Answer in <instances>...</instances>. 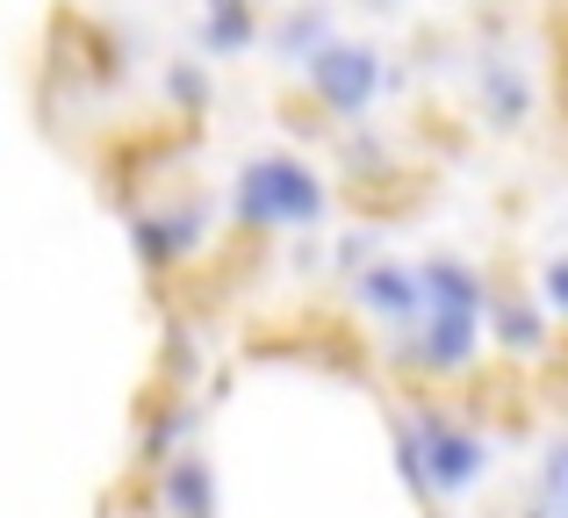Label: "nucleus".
Here are the masks:
<instances>
[{
    "mask_svg": "<svg viewBox=\"0 0 568 518\" xmlns=\"http://www.w3.org/2000/svg\"><path fill=\"white\" fill-rule=\"evenodd\" d=\"M231 216L245 231H310L324 216V187L303 159H252L231 187Z\"/></svg>",
    "mask_w": 568,
    "mask_h": 518,
    "instance_id": "f257e3e1",
    "label": "nucleus"
},
{
    "mask_svg": "<svg viewBox=\"0 0 568 518\" xmlns=\"http://www.w3.org/2000/svg\"><path fill=\"white\" fill-rule=\"evenodd\" d=\"M475 332H483V303H432L425 332L396 338V360L425 375H460L475 360Z\"/></svg>",
    "mask_w": 568,
    "mask_h": 518,
    "instance_id": "f03ea898",
    "label": "nucleus"
},
{
    "mask_svg": "<svg viewBox=\"0 0 568 518\" xmlns=\"http://www.w3.org/2000/svg\"><path fill=\"white\" fill-rule=\"evenodd\" d=\"M303 72H310V87H317V101L332 115H346V123L367 115V101H375V87H382V58L367 51V43H338V37L324 43Z\"/></svg>",
    "mask_w": 568,
    "mask_h": 518,
    "instance_id": "7ed1b4c3",
    "label": "nucleus"
},
{
    "mask_svg": "<svg viewBox=\"0 0 568 518\" xmlns=\"http://www.w3.org/2000/svg\"><path fill=\"white\" fill-rule=\"evenodd\" d=\"M417 433H425V461H432V505H439V497H460L489 468L483 439L460 433L446 410H417Z\"/></svg>",
    "mask_w": 568,
    "mask_h": 518,
    "instance_id": "20e7f679",
    "label": "nucleus"
},
{
    "mask_svg": "<svg viewBox=\"0 0 568 518\" xmlns=\"http://www.w3.org/2000/svg\"><path fill=\"white\" fill-rule=\"evenodd\" d=\"M353 303L388 317V324H410L417 309H425V266H396V260L361 266V274H353Z\"/></svg>",
    "mask_w": 568,
    "mask_h": 518,
    "instance_id": "39448f33",
    "label": "nucleus"
},
{
    "mask_svg": "<svg viewBox=\"0 0 568 518\" xmlns=\"http://www.w3.org/2000/svg\"><path fill=\"white\" fill-rule=\"evenodd\" d=\"M202 224H209V210L138 216V224H130V245H138V260H144V266H173V260H187L194 245H202Z\"/></svg>",
    "mask_w": 568,
    "mask_h": 518,
    "instance_id": "423d86ee",
    "label": "nucleus"
},
{
    "mask_svg": "<svg viewBox=\"0 0 568 518\" xmlns=\"http://www.w3.org/2000/svg\"><path fill=\"white\" fill-rule=\"evenodd\" d=\"M483 109H489V123H497V130H518V123L532 115V87H526V72H518L511 58H497V51L483 58Z\"/></svg>",
    "mask_w": 568,
    "mask_h": 518,
    "instance_id": "0eeeda50",
    "label": "nucleus"
},
{
    "mask_svg": "<svg viewBox=\"0 0 568 518\" xmlns=\"http://www.w3.org/2000/svg\"><path fill=\"white\" fill-rule=\"evenodd\" d=\"M159 505H166V511H187V518L216 511V476H209V461L173 454V461H166V483H159Z\"/></svg>",
    "mask_w": 568,
    "mask_h": 518,
    "instance_id": "6e6552de",
    "label": "nucleus"
},
{
    "mask_svg": "<svg viewBox=\"0 0 568 518\" xmlns=\"http://www.w3.org/2000/svg\"><path fill=\"white\" fill-rule=\"evenodd\" d=\"M324 43H332V8H324V0H310V8H295L288 22L274 29V51L288 58V65H310V58H317Z\"/></svg>",
    "mask_w": 568,
    "mask_h": 518,
    "instance_id": "1a4fd4ad",
    "label": "nucleus"
},
{
    "mask_svg": "<svg viewBox=\"0 0 568 518\" xmlns=\"http://www.w3.org/2000/svg\"><path fill=\"white\" fill-rule=\"evenodd\" d=\"M252 37H260V22H252V0H209V22H202V51H209V58H237Z\"/></svg>",
    "mask_w": 568,
    "mask_h": 518,
    "instance_id": "9d476101",
    "label": "nucleus"
},
{
    "mask_svg": "<svg viewBox=\"0 0 568 518\" xmlns=\"http://www.w3.org/2000/svg\"><path fill=\"white\" fill-rule=\"evenodd\" d=\"M489 324H497V346H511V353H532V346L547 338V317H540L532 303H518V295L489 309Z\"/></svg>",
    "mask_w": 568,
    "mask_h": 518,
    "instance_id": "9b49d317",
    "label": "nucleus"
},
{
    "mask_svg": "<svg viewBox=\"0 0 568 518\" xmlns=\"http://www.w3.org/2000/svg\"><path fill=\"white\" fill-rule=\"evenodd\" d=\"M187 433H194V410H173V404H166L152 425H144V447H138V454H144V468H166V461H173V447H181Z\"/></svg>",
    "mask_w": 568,
    "mask_h": 518,
    "instance_id": "f8f14e48",
    "label": "nucleus"
},
{
    "mask_svg": "<svg viewBox=\"0 0 568 518\" xmlns=\"http://www.w3.org/2000/svg\"><path fill=\"white\" fill-rule=\"evenodd\" d=\"M396 468H403V483L432 505V461H425V433H417V418L396 425Z\"/></svg>",
    "mask_w": 568,
    "mask_h": 518,
    "instance_id": "ddd939ff",
    "label": "nucleus"
},
{
    "mask_svg": "<svg viewBox=\"0 0 568 518\" xmlns=\"http://www.w3.org/2000/svg\"><path fill=\"white\" fill-rule=\"evenodd\" d=\"M540 505L547 511H568V439H555L540 461Z\"/></svg>",
    "mask_w": 568,
    "mask_h": 518,
    "instance_id": "4468645a",
    "label": "nucleus"
},
{
    "mask_svg": "<svg viewBox=\"0 0 568 518\" xmlns=\"http://www.w3.org/2000/svg\"><path fill=\"white\" fill-rule=\"evenodd\" d=\"M166 94H173V101H181V109L194 115V109L209 101V80H202V65H173V72H166Z\"/></svg>",
    "mask_w": 568,
    "mask_h": 518,
    "instance_id": "2eb2a0df",
    "label": "nucleus"
},
{
    "mask_svg": "<svg viewBox=\"0 0 568 518\" xmlns=\"http://www.w3.org/2000/svg\"><path fill=\"white\" fill-rule=\"evenodd\" d=\"M547 303H555V309H568V260H555V266H547Z\"/></svg>",
    "mask_w": 568,
    "mask_h": 518,
    "instance_id": "dca6fc26",
    "label": "nucleus"
},
{
    "mask_svg": "<svg viewBox=\"0 0 568 518\" xmlns=\"http://www.w3.org/2000/svg\"><path fill=\"white\" fill-rule=\"evenodd\" d=\"M166 367H173V375H194V346H187V338H173V353H166Z\"/></svg>",
    "mask_w": 568,
    "mask_h": 518,
    "instance_id": "f3484780",
    "label": "nucleus"
},
{
    "mask_svg": "<svg viewBox=\"0 0 568 518\" xmlns=\"http://www.w3.org/2000/svg\"><path fill=\"white\" fill-rule=\"evenodd\" d=\"M367 8H396V0H367Z\"/></svg>",
    "mask_w": 568,
    "mask_h": 518,
    "instance_id": "a211bd4d",
    "label": "nucleus"
}]
</instances>
